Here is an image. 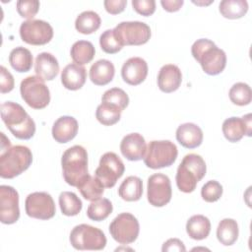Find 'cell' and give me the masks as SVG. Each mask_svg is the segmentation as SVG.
Here are the masks:
<instances>
[{"label": "cell", "instance_id": "cell-1", "mask_svg": "<svg viewBox=\"0 0 252 252\" xmlns=\"http://www.w3.org/2000/svg\"><path fill=\"white\" fill-rule=\"evenodd\" d=\"M1 118L10 132L20 140H29L35 133V123L24 107L14 101L1 104Z\"/></svg>", "mask_w": 252, "mask_h": 252}, {"label": "cell", "instance_id": "cell-2", "mask_svg": "<svg viewBox=\"0 0 252 252\" xmlns=\"http://www.w3.org/2000/svg\"><path fill=\"white\" fill-rule=\"evenodd\" d=\"M191 53L208 75H218L225 68V52L208 38L197 39L191 47Z\"/></svg>", "mask_w": 252, "mask_h": 252}, {"label": "cell", "instance_id": "cell-3", "mask_svg": "<svg viewBox=\"0 0 252 252\" xmlns=\"http://www.w3.org/2000/svg\"><path fill=\"white\" fill-rule=\"evenodd\" d=\"M61 165L66 183L78 187L82 180L89 174L87 150L80 145H75L67 149L62 155Z\"/></svg>", "mask_w": 252, "mask_h": 252}, {"label": "cell", "instance_id": "cell-4", "mask_svg": "<svg viewBox=\"0 0 252 252\" xmlns=\"http://www.w3.org/2000/svg\"><path fill=\"white\" fill-rule=\"evenodd\" d=\"M207 171L206 162L197 154H188L178 165L175 180L178 189L184 193L195 190L198 182L205 176Z\"/></svg>", "mask_w": 252, "mask_h": 252}, {"label": "cell", "instance_id": "cell-5", "mask_svg": "<svg viewBox=\"0 0 252 252\" xmlns=\"http://www.w3.org/2000/svg\"><path fill=\"white\" fill-rule=\"evenodd\" d=\"M32 161L31 150L22 145L10 147L0 154V176L14 178L27 170Z\"/></svg>", "mask_w": 252, "mask_h": 252}, {"label": "cell", "instance_id": "cell-6", "mask_svg": "<svg viewBox=\"0 0 252 252\" xmlns=\"http://www.w3.org/2000/svg\"><path fill=\"white\" fill-rule=\"evenodd\" d=\"M177 155V147L171 141H151L147 146L143 159L148 167L158 169L172 165Z\"/></svg>", "mask_w": 252, "mask_h": 252}, {"label": "cell", "instance_id": "cell-7", "mask_svg": "<svg viewBox=\"0 0 252 252\" xmlns=\"http://www.w3.org/2000/svg\"><path fill=\"white\" fill-rule=\"evenodd\" d=\"M20 92L25 102L33 109H42L50 102L49 89L38 76L25 78L21 82Z\"/></svg>", "mask_w": 252, "mask_h": 252}, {"label": "cell", "instance_id": "cell-8", "mask_svg": "<svg viewBox=\"0 0 252 252\" xmlns=\"http://www.w3.org/2000/svg\"><path fill=\"white\" fill-rule=\"evenodd\" d=\"M70 243L77 250H102L106 237L99 228L82 223L71 230Z\"/></svg>", "mask_w": 252, "mask_h": 252}, {"label": "cell", "instance_id": "cell-9", "mask_svg": "<svg viewBox=\"0 0 252 252\" xmlns=\"http://www.w3.org/2000/svg\"><path fill=\"white\" fill-rule=\"evenodd\" d=\"M125 166L121 158L113 152L103 154L99 164L94 171V176L102 183L104 188H112L123 175Z\"/></svg>", "mask_w": 252, "mask_h": 252}, {"label": "cell", "instance_id": "cell-10", "mask_svg": "<svg viewBox=\"0 0 252 252\" xmlns=\"http://www.w3.org/2000/svg\"><path fill=\"white\" fill-rule=\"evenodd\" d=\"M140 231L138 220L130 213L119 214L109 224V232L112 238L120 244L134 242Z\"/></svg>", "mask_w": 252, "mask_h": 252}, {"label": "cell", "instance_id": "cell-11", "mask_svg": "<svg viewBox=\"0 0 252 252\" xmlns=\"http://www.w3.org/2000/svg\"><path fill=\"white\" fill-rule=\"evenodd\" d=\"M119 41L124 45H142L151 37L150 27L139 21L121 22L114 29Z\"/></svg>", "mask_w": 252, "mask_h": 252}, {"label": "cell", "instance_id": "cell-12", "mask_svg": "<svg viewBox=\"0 0 252 252\" xmlns=\"http://www.w3.org/2000/svg\"><path fill=\"white\" fill-rule=\"evenodd\" d=\"M23 41L32 45H43L53 37V29L49 23L42 20H28L20 27Z\"/></svg>", "mask_w": 252, "mask_h": 252}, {"label": "cell", "instance_id": "cell-13", "mask_svg": "<svg viewBox=\"0 0 252 252\" xmlns=\"http://www.w3.org/2000/svg\"><path fill=\"white\" fill-rule=\"evenodd\" d=\"M26 213L37 220H49L55 215V204L47 192H33L28 195L25 202Z\"/></svg>", "mask_w": 252, "mask_h": 252}, {"label": "cell", "instance_id": "cell-14", "mask_svg": "<svg viewBox=\"0 0 252 252\" xmlns=\"http://www.w3.org/2000/svg\"><path fill=\"white\" fill-rule=\"evenodd\" d=\"M172 196L170 179L162 173H155L148 179L147 197L154 207H163L169 203Z\"/></svg>", "mask_w": 252, "mask_h": 252}, {"label": "cell", "instance_id": "cell-15", "mask_svg": "<svg viewBox=\"0 0 252 252\" xmlns=\"http://www.w3.org/2000/svg\"><path fill=\"white\" fill-rule=\"evenodd\" d=\"M20 218L19 194L9 185L0 186V220L4 224H13Z\"/></svg>", "mask_w": 252, "mask_h": 252}, {"label": "cell", "instance_id": "cell-16", "mask_svg": "<svg viewBox=\"0 0 252 252\" xmlns=\"http://www.w3.org/2000/svg\"><path fill=\"white\" fill-rule=\"evenodd\" d=\"M252 114L248 113L242 117H229L222 123V133L226 140L236 143L242 139L244 135L250 137L252 133Z\"/></svg>", "mask_w": 252, "mask_h": 252}, {"label": "cell", "instance_id": "cell-17", "mask_svg": "<svg viewBox=\"0 0 252 252\" xmlns=\"http://www.w3.org/2000/svg\"><path fill=\"white\" fill-rule=\"evenodd\" d=\"M148 75V64L141 57H131L126 60L121 68V76L124 82L131 86L140 85Z\"/></svg>", "mask_w": 252, "mask_h": 252}, {"label": "cell", "instance_id": "cell-18", "mask_svg": "<svg viewBox=\"0 0 252 252\" xmlns=\"http://www.w3.org/2000/svg\"><path fill=\"white\" fill-rule=\"evenodd\" d=\"M147 145L145 138L139 133H130L120 143L121 154L129 160L137 161L144 158Z\"/></svg>", "mask_w": 252, "mask_h": 252}, {"label": "cell", "instance_id": "cell-19", "mask_svg": "<svg viewBox=\"0 0 252 252\" xmlns=\"http://www.w3.org/2000/svg\"><path fill=\"white\" fill-rule=\"evenodd\" d=\"M182 74L180 69L173 64L163 65L158 75V86L163 93L175 92L181 85Z\"/></svg>", "mask_w": 252, "mask_h": 252}, {"label": "cell", "instance_id": "cell-20", "mask_svg": "<svg viewBox=\"0 0 252 252\" xmlns=\"http://www.w3.org/2000/svg\"><path fill=\"white\" fill-rule=\"evenodd\" d=\"M78 128V121L74 117L68 115L61 116L52 126V137L60 144L68 143L76 137Z\"/></svg>", "mask_w": 252, "mask_h": 252}, {"label": "cell", "instance_id": "cell-21", "mask_svg": "<svg viewBox=\"0 0 252 252\" xmlns=\"http://www.w3.org/2000/svg\"><path fill=\"white\" fill-rule=\"evenodd\" d=\"M87 70L76 63L66 65L61 73V83L64 88L70 91L80 90L86 83Z\"/></svg>", "mask_w": 252, "mask_h": 252}, {"label": "cell", "instance_id": "cell-22", "mask_svg": "<svg viewBox=\"0 0 252 252\" xmlns=\"http://www.w3.org/2000/svg\"><path fill=\"white\" fill-rule=\"evenodd\" d=\"M176 140L186 149H195L203 142V131L198 125L187 122L178 126Z\"/></svg>", "mask_w": 252, "mask_h": 252}, {"label": "cell", "instance_id": "cell-23", "mask_svg": "<svg viewBox=\"0 0 252 252\" xmlns=\"http://www.w3.org/2000/svg\"><path fill=\"white\" fill-rule=\"evenodd\" d=\"M34 71L36 76L42 80L51 81L59 73V63L53 54L41 52L35 58Z\"/></svg>", "mask_w": 252, "mask_h": 252}, {"label": "cell", "instance_id": "cell-24", "mask_svg": "<svg viewBox=\"0 0 252 252\" xmlns=\"http://www.w3.org/2000/svg\"><path fill=\"white\" fill-rule=\"evenodd\" d=\"M115 68L111 61L99 59L90 68V79L96 86H104L113 80Z\"/></svg>", "mask_w": 252, "mask_h": 252}, {"label": "cell", "instance_id": "cell-25", "mask_svg": "<svg viewBox=\"0 0 252 252\" xmlns=\"http://www.w3.org/2000/svg\"><path fill=\"white\" fill-rule=\"evenodd\" d=\"M186 231L189 237L194 240L205 239L211 231L210 220L203 215H194L187 220Z\"/></svg>", "mask_w": 252, "mask_h": 252}, {"label": "cell", "instance_id": "cell-26", "mask_svg": "<svg viewBox=\"0 0 252 252\" xmlns=\"http://www.w3.org/2000/svg\"><path fill=\"white\" fill-rule=\"evenodd\" d=\"M118 194L124 201L135 202L143 195V181L138 176L126 177L118 188Z\"/></svg>", "mask_w": 252, "mask_h": 252}, {"label": "cell", "instance_id": "cell-27", "mask_svg": "<svg viewBox=\"0 0 252 252\" xmlns=\"http://www.w3.org/2000/svg\"><path fill=\"white\" fill-rule=\"evenodd\" d=\"M9 63L14 70L24 73L31 70L33 63V57L29 49L23 46H18L10 52Z\"/></svg>", "mask_w": 252, "mask_h": 252}, {"label": "cell", "instance_id": "cell-28", "mask_svg": "<svg viewBox=\"0 0 252 252\" xmlns=\"http://www.w3.org/2000/svg\"><path fill=\"white\" fill-rule=\"evenodd\" d=\"M239 229L238 224L233 219H223L220 221L217 228V237L218 240L225 245H232L238 238Z\"/></svg>", "mask_w": 252, "mask_h": 252}, {"label": "cell", "instance_id": "cell-29", "mask_svg": "<svg viewBox=\"0 0 252 252\" xmlns=\"http://www.w3.org/2000/svg\"><path fill=\"white\" fill-rule=\"evenodd\" d=\"M95 49L91 41L78 40L76 41L70 50V55L73 61L78 65H85L90 63L94 57Z\"/></svg>", "mask_w": 252, "mask_h": 252}, {"label": "cell", "instance_id": "cell-30", "mask_svg": "<svg viewBox=\"0 0 252 252\" xmlns=\"http://www.w3.org/2000/svg\"><path fill=\"white\" fill-rule=\"evenodd\" d=\"M77 188L81 195L91 202L101 198L104 192V186L102 183L95 176H91L90 174L82 180Z\"/></svg>", "mask_w": 252, "mask_h": 252}, {"label": "cell", "instance_id": "cell-31", "mask_svg": "<svg viewBox=\"0 0 252 252\" xmlns=\"http://www.w3.org/2000/svg\"><path fill=\"white\" fill-rule=\"evenodd\" d=\"M100 17L94 11L82 12L75 21L76 30L83 34H90L97 31L100 27Z\"/></svg>", "mask_w": 252, "mask_h": 252}, {"label": "cell", "instance_id": "cell-32", "mask_svg": "<svg viewBox=\"0 0 252 252\" xmlns=\"http://www.w3.org/2000/svg\"><path fill=\"white\" fill-rule=\"evenodd\" d=\"M220 13L226 19H239L248 11L246 0H222L219 5Z\"/></svg>", "mask_w": 252, "mask_h": 252}, {"label": "cell", "instance_id": "cell-33", "mask_svg": "<svg viewBox=\"0 0 252 252\" xmlns=\"http://www.w3.org/2000/svg\"><path fill=\"white\" fill-rule=\"evenodd\" d=\"M112 204L108 199L99 198L92 201V203L89 205L87 209V216L92 220L101 221L112 213Z\"/></svg>", "mask_w": 252, "mask_h": 252}, {"label": "cell", "instance_id": "cell-34", "mask_svg": "<svg viewBox=\"0 0 252 252\" xmlns=\"http://www.w3.org/2000/svg\"><path fill=\"white\" fill-rule=\"evenodd\" d=\"M121 112L117 106L107 102H101L96 107L95 117L102 125L111 126L120 120Z\"/></svg>", "mask_w": 252, "mask_h": 252}, {"label": "cell", "instance_id": "cell-35", "mask_svg": "<svg viewBox=\"0 0 252 252\" xmlns=\"http://www.w3.org/2000/svg\"><path fill=\"white\" fill-rule=\"evenodd\" d=\"M59 206L63 215L73 217L81 212L83 204L81 199L75 193L64 191L59 195Z\"/></svg>", "mask_w": 252, "mask_h": 252}, {"label": "cell", "instance_id": "cell-36", "mask_svg": "<svg viewBox=\"0 0 252 252\" xmlns=\"http://www.w3.org/2000/svg\"><path fill=\"white\" fill-rule=\"evenodd\" d=\"M229 98L233 104L244 106L251 102L252 100V92L248 84L238 82L235 83L229 90L228 93Z\"/></svg>", "mask_w": 252, "mask_h": 252}, {"label": "cell", "instance_id": "cell-37", "mask_svg": "<svg viewBox=\"0 0 252 252\" xmlns=\"http://www.w3.org/2000/svg\"><path fill=\"white\" fill-rule=\"evenodd\" d=\"M101 102L113 104L123 111L129 104V96L122 89L112 88L104 92L101 96Z\"/></svg>", "mask_w": 252, "mask_h": 252}, {"label": "cell", "instance_id": "cell-38", "mask_svg": "<svg viewBox=\"0 0 252 252\" xmlns=\"http://www.w3.org/2000/svg\"><path fill=\"white\" fill-rule=\"evenodd\" d=\"M99 45L101 49L108 54H114L120 51L123 44L117 38L114 30H106L99 36Z\"/></svg>", "mask_w": 252, "mask_h": 252}, {"label": "cell", "instance_id": "cell-39", "mask_svg": "<svg viewBox=\"0 0 252 252\" xmlns=\"http://www.w3.org/2000/svg\"><path fill=\"white\" fill-rule=\"evenodd\" d=\"M222 195V186L216 180H209L201 189V196L203 200L208 203L218 201Z\"/></svg>", "mask_w": 252, "mask_h": 252}, {"label": "cell", "instance_id": "cell-40", "mask_svg": "<svg viewBox=\"0 0 252 252\" xmlns=\"http://www.w3.org/2000/svg\"><path fill=\"white\" fill-rule=\"evenodd\" d=\"M17 11L19 15L28 20H32L39 10V1L37 0H19L17 1Z\"/></svg>", "mask_w": 252, "mask_h": 252}, {"label": "cell", "instance_id": "cell-41", "mask_svg": "<svg viewBox=\"0 0 252 252\" xmlns=\"http://www.w3.org/2000/svg\"><path fill=\"white\" fill-rule=\"evenodd\" d=\"M132 6L138 14L145 17L153 15L156 11L155 0H133Z\"/></svg>", "mask_w": 252, "mask_h": 252}, {"label": "cell", "instance_id": "cell-42", "mask_svg": "<svg viewBox=\"0 0 252 252\" xmlns=\"http://www.w3.org/2000/svg\"><path fill=\"white\" fill-rule=\"evenodd\" d=\"M0 91L2 94L11 92L14 89L15 81L13 75L4 67H0Z\"/></svg>", "mask_w": 252, "mask_h": 252}, {"label": "cell", "instance_id": "cell-43", "mask_svg": "<svg viewBox=\"0 0 252 252\" xmlns=\"http://www.w3.org/2000/svg\"><path fill=\"white\" fill-rule=\"evenodd\" d=\"M105 10L112 15L119 14L124 11L127 1L126 0H105L103 2Z\"/></svg>", "mask_w": 252, "mask_h": 252}, {"label": "cell", "instance_id": "cell-44", "mask_svg": "<svg viewBox=\"0 0 252 252\" xmlns=\"http://www.w3.org/2000/svg\"><path fill=\"white\" fill-rule=\"evenodd\" d=\"M162 252H167V251H186V248L181 240L178 238H170L166 240L162 247H161Z\"/></svg>", "mask_w": 252, "mask_h": 252}, {"label": "cell", "instance_id": "cell-45", "mask_svg": "<svg viewBox=\"0 0 252 252\" xmlns=\"http://www.w3.org/2000/svg\"><path fill=\"white\" fill-rule=\"evenodd\" d=\"M183 3H184L183 0H161L160 1L161 6L167 12L178 11L182 7Z\"/></svg>", "mask_w": 252, "mask_h": 252}, {"label": "cell", "instance_id": "cell-46", "mask_svg": "<svg viewBox=\"0 0 252 252\" xmlns=\"http://www.w3.org/2000/svg\"><path fill=\"white\" fill-rule=\"evenodd\" d=\"M1 138H2V141H1V149L0 150H1V153H3L11 147V142L8 138H6V136L3 132H1Z\"/></svg>", "mask_w": 252, "mask_h": 252}]
</instances>
